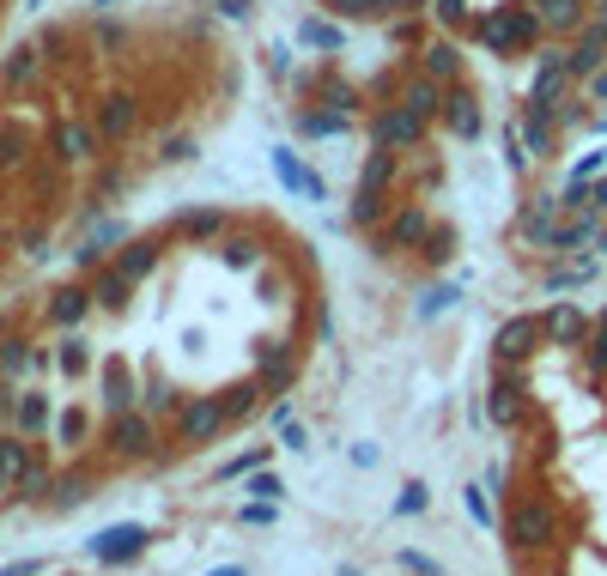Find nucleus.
Listing matches in <instances>:
<instances>
[{"instance_id":"1","label":"nucleus","mask_w":607,"mask_h":576,"mask_svg":"<svg viewBox=\"0 0 607 576\" xmlns=\"http://www.w3.org/2000/svg\"><path fill=\"white\" fill-rule=\"evenodd\" d=\"M565 534H571V522H565L553 492L511 498V510H504V546H511L516 558H541V552L565 546Z\"/></svg>"},{"instance_id":"2","label":"nucleus","mask_w":607,"mask_h":576,"mask_svg":"<svg viewBox=\"0 0 607 576\" xmlns=\"http://www.w3.org/2000/svg\"><path fill=\"white\" fill-rule=\"evenodd\" d=\"M401 176V152H389V146H377V152L365 158V176H358V195H353V231H370V224L389 219V183Z\"/></svg>"},{"instance_id":"3","label":"nucleus","mask_w":607,"mask_h":576,"mask_svg":"<svg viewBox=\"0 0 607 576\" xmlns=\"http://www.w3.org/2000/svg\"><path fill=\"white\" fill-rule=\"evenodd\" d=\"M104 456L110 461H152L159 456V419L146 413V406H128V413H116V419H104Z\"/></svg>"},{"instance_id":"4","label":"nucleus","mask_w":607,"mask_h":576,"mask_svg":"<svg viewBox=\"0 0 607 576\" xmlns=\"http://www.w3.org/2000/svg\"><path fill=\"white\" fill-rule=\"evenodd\" d=\"M528 370L523 365H492V394H486V419L499 431H523L528 425Z\"/></svg>"},{"instance_id":"5","label":"nucleus","mask_w":607,"mask_h":576,"mask_svg":"<svg viewBox=\"0 0 607 576\" xmlns=\"http://www.w3.org/2000/svg\"><path fill=\"white\" fill-rule=\"evenodd\" d=\"M225 425H231V413H225L219 394H188V401L176 406L171 431H176V449H207V443H219Z\"/></svg>"},{"instance_id":"6","label":"nucleus","mask_w":607,"mask_h":576,"mask_svg":"<svg viewBox=\"0 0 607 576\" xmlns=\"http://www.w3.org/2000/svg\"><path fill=\"white\" fill-rule=\"evenodd\" d=\"M396 200H401V195H396ZM432 224H437V219L420 207V200H401V207H389V219H383V224H370V250H377V255L420 250Z\"/></svg>"},{"instance_id":"7","label":"nucleus","mask_w":607,"mask_h":576,"mask_svg":"<svg viewBox=\"0 0 607 576\" xmlns=\"http://www.w3.org/2000/svg\"><path fill=\"white\" fill-rule=\"evenodd\" d=\"M425 134H432V122L425 116H413L408 104H383L377 116H370V146H389V152H420L425 146Z\"/></svg>"},{"instance_id":"8","label":"nucleus","mask_w":607,"mask_h":576,"mask_svg":"<svg viewBox=\"0 0 607 576\" xmlns=\"http://www.w3.org/2000/svg\"><path fill=\"white\" fill-rule=\"evenodd\" d=\"M304 365H298V346L286 341V334H267V341H255V382H262L267 394H286L298 389Z\"/></svg>"},{"instance_id":"9","label":"nucleus","mask_w":607,"mask_h":576,"mask_svg":"<svg viewBox=\"0 0 607 576\" xmlns=\"http://www.w3.org/2000/svg\"><path fill=\"white\" fill-rule=\"evenodd\" d=\"M98 310V298H92V279H61V286L43 298V322L55 327V334H67V327H80L85 315Z\"/></svg>"},{"instance_id":"10","label":"nucleus","mask_w":607,"mask_h":576,"mask_svg":"<svg viewBox=\"0 0 607 576\" xmlns=\"http://www.w3.org/2000/svg\"><path fill=\"white\" fill-rule=\"evenodd\" d=\"M535 346H547V327L541 315H511V322L492 334V365H528Z\"/></svg>"},{"instance_id":"11","label":"nucleus","mask_w":607,"mask_h":576,"mask_svg":"<svg viewBox=\"0 0 607 576\" xmlns=\"http://www.w3.org/2000/svg\"><path fill=\"white\" fill-rule=\"evenodd\" d=\"M449 128V140H480V134H486V116H480V97L468 92L462 79H456V85H449V97H444V116H437Z\"/></svg>"},{"instance_id":"12","label":"nucleus","mask_w":607,"mask_h":576,"mask_svg":"<svg viewBox=\"0 0 607 576\" xmlns=\"http://www.w3.org/2000/svg\"><path fill=\"white\" fill-rule=\"evenodd\" d=\"M128 406H140V377H134L122 358H110L104 377H98V413L116 419V413H128Z\"/></svg>"},{"instance_id":"13","label":"nucleus","mask_w":607,"mask_h":576,"mask_svg":"<svg viewBox=\"0 0 607 576\" xmlns=\"http://www.w3.org/2000/svg\"><path fill=\"white\" fill-rule=\"evenodd\" d=\"M267 158H274V176H279V188H286V195H298V200H329V183H322V176L310 171V164L291 152V146H274Z\"/></svg>"},{"instance_id":"14","label":"nucleus","mask_w":607,"mask_h":576,"mask_svg":"<svg viewBox=\"0 0 607 576\" xmlns=\"http://www.w3.org/2000/svg\"><path fill=\"white\" fill-rule=\"evenodd\" d=\"M225 231H231L225 207H183V212L171 219V237H176V243H201V250H213Z\"/></svg>"},{"instance_id":"15","label":"nucleus","mask_w":607,"mask_h":576,"mask_svg":"<svg viewBox=\"0 0 607 576\" xmlns=\"http://www.w3.org/2000/svg\"><path fill=\"white\" fill-rule=\"evenodd\" d=\"M146 546H152V528L122 522V528H104V534L92 540V558L98 564H128V558H140Z\"/></svg>"},{"instance_id":"16","label":"nucleus","mask_w":607,"mask_h":576,"mask_svg":"<svg viewBox=\"0 0 607 576\" xmlns=\"http://www.w3.org/2000/svg\"><path fill=\"white\" fill-rule=\"evenodd\" d=\"M516 128H523V140H528V158H553V146H559V116H553V104H535V97H528Z\"/></svg>"},{"instance_id":"17","label":"nucleus","mask_w":607,"mask_h":576,"mask_svg":"<svg viewBox=\"0 0 607 576\" xmlns=\"http://www.w3.org/2000/svg\"><path fill=\"white\" fill-rule=\"evenodd\" d=\"M541 327H547V346H583L595 334V322L577 310V303H553V310L541 315Z\"/></svg>"},{"instance_id":"18","label":"nucleus","mask_w":607,"mask_h":576,"mask_svg":"<svg viewBox=\"0 0 607 576\" xmlns=\"http://www.w3.org/2000/svg\"><path fill=\"white\" fill-rule=\"evenodd\" d=\"M213 250H219V262H225V267H238V274H255V267L267 262L262 237H250V231H225L219 243H213Z\"/></svg>"},{"instance_id":"19","label":"nucleus","mask_w":607,"mask_h":576,"mask_svg":"<svg viewBox=\"0 0 607 576\" xmlns=\"http://www.w3.org/2000/svg\"><path fill=\"white\" fill-rule=\"evenodd\" d=\"M291 128H298L304 134V140H329V134H346V128H353V110H310V104H304V110H291Z\"/></svg>"},{"instance_id":"20","label":"nucleus","mask_w":607,"mask_h":576,"mask_svg":"<svg viewBox=\"0 0 607 576\" xmlns=\"http://www.w3.org/2000/svg\"><path fill=\"white\" fill-rule=\"evenodd\" d=\"M298 43H304V49H317V55H341L346 49V25H341V19H329V13H310L298 25Z\"/></svg>"},{"instance_id":"21","label":"nucleus","mask_w":607,"mask_h":576,"mask_svg":"<svg viewBox=\"0 0 607 576\" xmlns=\"http://www.w3.org/2000/svg\"><path fill=\"white\" fill-rule=\"evenodd\" d=\"M559 212H565V207H559L553 195L528 200V207H523V219H516V237H523V243H547V231L559 224Z\"/></svg>"},{"instance_id":"22","label":"nucleus","mask_w":607,"mask_h":576,"mask_svg":"<svg viewBox=\"0 0 607 576\" xmlns=\"http://www.w3.org/2000/svg\"><path fill=\"white\" fill-rule=\"evenodd\" d=\"M219 401H225V413H231V425H250L255 413H262V406H267V389L250 377V382H231V389H225Z\"/></svg>"},{"instance_id":"23","label":"nucleus","mask_w":607,"mask_h":576,"mask_svg":"<svg viewBox=\"0 0 607 576\" xmlns=\"http://www.w3.org/2000/svg\"><path fill=\"white\" fill-rule=\"evenodd\" d=\"M188 394L176 389V382H164V377H146L140 382V406L152 413V419H176V406H183Z\"/></svg>"},{"instance_id":"24","label":"nucleus","mask_w":607,"mask_h":576,"mask_svg":"<svg viewBox=\"0 0 607 576\" xmlns=\"http://www.w3.org/2000/svg\"><path fill=\"white\" fill-rule=\"evenodd\" d=\"M559 207H565V212H607V176H583V183H565Z\"/></svg>"},{"instance_id":"25","label":"nucleus","mask_w":607,"mask_h":576,"mask_svg":"<svg viewBox=\"0 0 607 576\" xmlns=\"http://www.w3.org/2000/svg\"><path fill=\"white\" fill-rule=\"evenodd\" d=\"M456 243H462V237H456V224H432V231H425V243H420V255L432 267H449V262H456Z\"/></svg>"},{"instance_id":"26","label":"nucleus","mask_w":607,"mask_h":576,"mask_svg":"<svg viewBox=\"0 0 607 576\" xmlns=\"http://www.w3.org/2000/svg\"><path fill=\"white\" fill-rule=\"evenodd\" d=\"M255 303H286V274L274 262L255 267Z\"/></svg>"},{"instance_id":"27","label":"nucleus","mask_w":607,"mask_h":576,"mask_svg":"<svg viewBox=\"0 0 607 576\" xmlns=\"http://www.w3.org/2000/svg\"><path fill=\"white\" fill-rule=\"evenodd\" d=\"M267 456H274V443H255V449H243V456H231L219 468V480H238V473H255V468H267Z\"/></svg>"},{"instance_id":"28","label":"nucleus","mask_w":607,"mask_h":576,"mask_svg":"<svg viewBox=\"0 0 607 576\" xmlns=\"http://www.w3.org/2000/svg\"><path fill=\"white\" fill-rule=\"evenodd\" d=\"M589 279H595V262H571L547 274V291H571V286H589Z\"/></svg>"},{"instance_id":"29","label":"nucleus","mask_w":607,"mask_h":576,"mask_svg":"<svg viewBox=\"0 0 607 576\" xmlns=\"http://www.w3.org/2000/svg\"><path fill=\"white\" fill-rule=\"evenodd\" d=\"M462 504H468V516H474L480 528H499V516H492V492H486V480H480V485H468V492H462Z\"/></svg>"},{"instance_id":"30","label":"nucleus","mask_w":607,"mask_h":576,"mask_svg":"<svg viewBox=\"0 0 607 576\" xmlns=\"http://www.w3.org/2000/svg\"><path fill=\"white\" fill-rule=\"evenodd\" d=\"M456 298H462V286H432V291L420 298V322H432V315L456 310Z\"/></svg>"},{"instance_id":"31","label":"nucleus","mask_w":607,"mask_h":576,"mask_svg":"<svg viewBox=\"0 0 607 576\" xmlns=\"http://www.w3.org/2000/svg\"><path fill=\"white\" fill-rule=\"evenodd\" d=\"M250 498L279 504V498H286V480H279V473H267V468H255V473H250Z\"/></svg>"},{"instance_id":"32","label":"nucleus","mask_w":607,"mask_h":576,"mask_svg":"<svg viewBox=\"0 0 607 576\" xmlns=\"http://www.w3.org/2000/svg\"><path fill=\"white\" fill-rule=\"evenodd\" d=\"M425 504H432V492H425L420 480H408V485H401V492H396V516H420Z\"/></svg>"},{"instance_id":"33","label":"nucleus","mask_w":607,"mask_h":576,"mask_svg":"<svg viewBox=\"0 0 607 576\" xmlns=\"http://www.w3.org/2000/svg\"><path fill=\"white\" fill-rule=\"evenodd\" d=\"M583 365H589L595 382H607V334H589V341H583Z\"/></svg>"},{"instance_id":"34","label":"nucleus","mask_w":607,"mask_h":576,"mask_svg":"<svg viewBox=\"0 0 607 576\" xmlns=\"http://www.w3.org/2000/svg\"><path fill=\"white\" fill-rule=\"evenodd\" d=\"M279 449H291V456H310V425L279 419Z\"/></svg>"},{"instance_id":"35","label":"nucleus","mask_w":607,"mask_h":576,"mask_svg":"<svg viewBox=\"0 0 607 576\" xmlns=\"http://www.w3.org/2000/svg\"><path fill=\"white\" fill-rule=\"evenodd\" d=\"M274 516H279V510H274V504H262V498H250V504H243V510H238V522H243V528H274Z\"/></svg>"},{"instance_id":"36","label":"nucleus","mask_w":607,"mask_h":576,"mask_svg":"<svg viewBox=\"0 0 607 576\" xmlns=\"http://www.w3.org/2000/svg\"><path fill=\"white\" fill-rule=\"evenodd\" d=\"M486 492H499V498L511 504V461H492L486 468Z\"/></svg>"},{"instance_id":"37","label":"nucleus","mask_w":607,"mask_h":576,"mask_svg":"<svg viewBox=\"0 0 607 576\" xmlns=\"http://www.w3.org/2000/svg\"><path fill=\"white\" fill-rule=\"evenodd\" d=\"M401 564H408L413 576H444V564H437V558H425V552H413V546L401 552Z\"/></svg>"},{"instance_id":"38","label":"nucleus","mask_w":607,"mask_h":576,"mask_svg":"<svg viewBox=\"0 0 607 576\" xmlns=\"http://www.w3.org/2000/svg\"><path fill=\"white\" fill-rule=\"evenodd\" d=\"M346 456H353V468H377V461H383V456H377V443H353Z\"/></svg>"},{"instance_id":"39","label":"nucleus","mask_w":607,"mask_h":576,"mask_svg":"<svg viewBox=\"0 0 607 576\" xmlns=\"http://www.w3.org/2000/svg\"><path fill=\"white\" fill-rule=\"evenodd\" d=\"M31 7H37V0H0V31H7V19H13V13H31Z\"/></svg>"},{"instance_id":"40","label":"nucleus","mask_w":607,"mask_h":576,"mask_svg":"<svg viewBox=\"0 0 607 576\" xmlns=\"http://www.w3.org/2000/svg\"><path fill=\"white\" fill-rule=\"evenodd\" d=\"M37 571H43V564H37V558H25V564H7L0 576H37Z\"/></svg>"},{"instance_id":"41","label":"nucleus","mask_w":607,"mask_h":576,"mask_svg":"<svg viewBox=\"0 0 607 576\" xmlns=\"http://www.w3.org/2000/svg\"><path fill=\"white\" fill-rule=\"evenodd\" d=\"M207 576H250L243 564H219V571H207Z\"/></svg>"},{"instance_id":"42","label":"nucleus","mask_w":607,"mask_h":576,"mask_svg":"<svg viewBox=\"0 0 607 576\" xmlns=\"http://www.w3.org/2000/svg\"><path fill=\"white\" fill-rule=\"evenodd\" d=\"M595 250H607V224H595V237H589Z\"/></svg>"},{"instance_id":"43","label":"nucleus","mask_w":607,"mask_h":576,"mask_svg":"<svg viewBox=\"0 0 607 576\" xmlns=\"http://www.w3.org/2000/svg\"><path fill=\"white\" fill-rule=\"evenodd\" d=\"M595 334H607V303H602V315H595Z\"/></svg>"},{"instance_id":"44","label":"nucleus","mask_w":607,"mask_h":576,"mask_svg":"<svg viewBox=\"0 0 607 576\" xmlns=\"http://www.w3.org/2000/svg\"><path fill=\"white\" fill-rule=\"evenodd\" d=\"M334 576H365V571H358V564H341V571H334Z\"/></svg>"}]
</instances>
